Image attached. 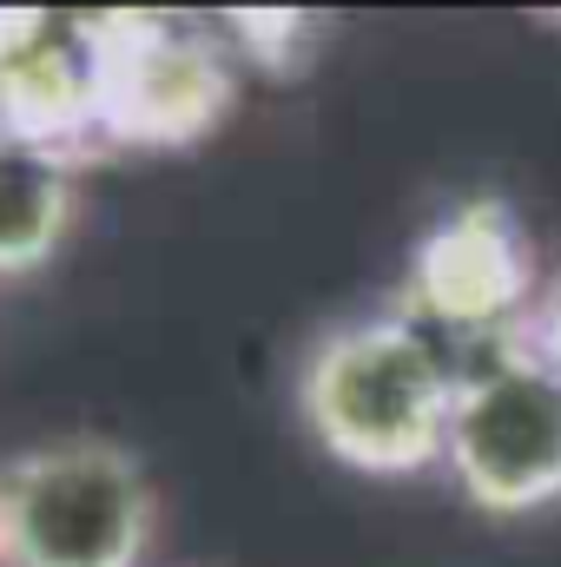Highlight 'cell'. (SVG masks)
Wrapping results in <instances>:
<instances>
[{
	"label": "cell",
	"instance_id": "8992f818",
	"mask_svg": "<svg viewBox=\"0 0 561 567\" xmlns=\"http://www.w3.org/2000/svg\"><path fill=\"white\" fill-rule=\"evenodd\" d=\"M0 133L47 145L80 172L106 152L93 133V73L80 20L0 7Z\"/></svg>",
	"mask_w": 561,
	"mask_h": 567
},
{
	"label": "cell",
	"instance_id": "7a4b0ae2",
	"mask_svg": "<svg viewBox=\"0 0 561 567\" xmlns=\"http://www.w3.org/2000/svg\"><path fill=\"white\" fill-rule=\"evenodd\" d=\"M93 133L106 152H172L218 133L238 93V53L192 13H86Z\"/></svg>",
	"mask_w": 561,
	"mask_h": 567
},
{
	"label": "cell",
	"instance_id": "9c48e42d",
	"mask_svg": "<svg viewBox=\"0 0 561 567\" xmlns=\"http://www.w3.org/2000/svg\"><path fill=\"white\" fill-rule=\"evenodd\" d=\"M502 343H516L536 370H549V377L561 383V278L542 284V297L529 303V317H522Z\"/></svg>",
	"mask_w": 561,
	"mask_h": 567
},
{
	"label": "cell",
	"instance_id": "3957f363",
	"mask_svg": "<svg viewBox=\"0 0 561 567\" xmlns=\"http://www.w3.org/2000/svg\"><path fill=\"white\" fill-rule=\"evenodd\" d=\"M152 482L106 435H60L0 468V567H145Z\"/></svg>",
	"mask_w": 561,
	"mask_h": 567
},
{
	"label": "cell",
	"instance_id": "277c9868",
	"mask_svg": "<svg viewBox=\"0 0 561 567\" xmlns=\"http://www.w3.org/2000/svg\"><path fill=\"white\" fill-rule=\"evenodd\" d=\"M442 468L482 515H536L561 502V383L516 343H489L456 370Z\"/></svg>",
	"mask_w": 561,
	"mask_h": 567
},
{
	"label": "cell",
	"instance_id": "6da1fadb",
	"mask_svg": "<svg viewBox=\"0 0 561 567\" xmlns=\"http://www.w3.org/2000/svg\"><path fill=\"white\" fill-rule=\"evenodd\" d=\"M456 363L417 317L370 310L330 323L297 363V416L357 475H422L442 462Z\"/></svg>",
	"mask_w": 561,
	"mask_h": 567
},
{
	"label": "cell",
	"instance_id": "52a82bcc",
	"mask_svg": "<svg viewBox=\"0 0 561 567\" xmlns=\"http://www.w3.org/2000/svg\"><path fill=\"white\" fill-rule=\"evenodd\" d=\"M73 205H80V165L0 133V278L40 271L67 245Z\"/></svg>",
	"mask_w": 561,
	"mask_h": 567
},
{
	"label": "cell",
	"instance_id": "ba28073f",
	"mask_svg": "<svg viewBox=\"0 0 561 567\" xmlns=\"http://www.w3.org/2000/svg\"><path fill=\"white\" fill-rule=\"evenodd\" d=\"M218 33L238 60H252L258 73H278V80H290L317 47V20L297 7H232Z\"/></svg>",
	"mask_w": 561,
	"mask_h": 567
},
{
	"label": "cell",
	"instance_id": "5b68a950",
	"mask_svg": "<svg viewBox=\"0 0 561 567\" xmlns=\"http://www.w3.org/2000/svg\"><path fill=\"white\" fill-rule=\"evenodd\" d=\"M536 297H542V265L516 205L462 198L410 245L397 310L417 317L429 337H469L489 350L529 317Z\"/></svg>",
	"mask_w": 561,
	"mask_h": 567
}]
</instances>
